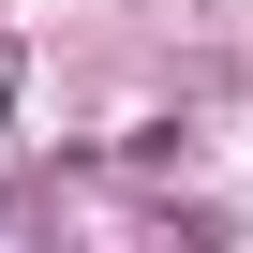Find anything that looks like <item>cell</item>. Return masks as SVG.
<instances>
[]
</instances>
